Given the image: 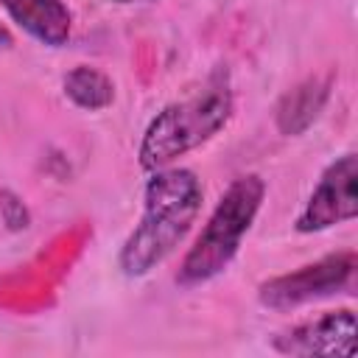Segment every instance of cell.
I'll return each mask as SVG.
<instances>
[{
	"mask_svg": "<svg viewBox=\"0 0 358 358\" xmlns=\"http://www.w3.org/2000/svg\"><path fill=\"white\" fill-rule=\"evenodd\" d=\"M201 182L190 168H159L143 190L140 224L129 232L120 246L117 268L126 277L151 274L190 232L201 210Z\"/></svg>",
	"mask_w": 358,
	"mask_h": 358,
	"instance_id": "obj_1",
	"label": "cell"
},
{
	"mask_svg": "<svg viewBox=\"0 0 358 358\" xmlns=\"http://www.w3.org/2000/svg\"><path fill=\"white\" fill-rule=\"evenodd\" d=\"M232 109H235V98L229 87V73L218 67L199 95L168 103L162 112L151 117L137 151L140 165L145 171L168 168L173 159L213 140L229 123Z\"/></svg>",
	"mask_w": 358,
	"mask_h": 358,
	"instance_id": "obj_2",
	"label": "cell"
},
{
	"mask_svg": "<svg viewBox=\"0 0 358 358\" xmlns=\"http://www.w3.org/2000/svg\"><path fill=\"white\" fill-rule=\"evenodd\" d=\"M266 196V182L257 173H243L229 182L221 193L218 204L213 207L207 224L201 227L199 238L182 257L176 271V282L182 288H196L218 277L241 252L246 232L252 229Z\"/></svg>",
	"mask_w": 358,
	"mask_h": 358,
	"instance_id": "obj_3",
	"label": "cell"
},
{
	"mask_svg": "<svg viewBox=\"0 0 358 358\" xmlns=\"http://www.w3.org/2000/svg\"><path fill=\"white\" fill-rule=\"evenodd\" d=\"M355 266H358V257L352 249L324 255L313 263H305V266L288 271V274L260 282L257 299L268 310H296L302 305H310L316 299H324V296L352 288Z\"/></svg>",
	"mask_w": 358,
	"mask_h": 358,
	"instance_id": "obj_4",
	"label": "cell"
},
{
	"mask_svg": "<svg viewBox=\"0 0 358 358\" xmlns=\"http://www.w3.org/2000/svg\"><path fill=\"white\" fill-rule=\"evenodd\" d=\"M358 157L352 151L336 157L319 176L302 213L296 215V232H324L336 224L358 215Z\"/></svg>",
	"mask_w": 358,
	"mask_h": 358,
	"instance_id": "obj_5",
	"label": "cell"
},
{
	"mask_svg": "<svg viewBox=\"0 0 358 358\" xmlns=\"http://www.w3.org/2000/svg\"><path fill=\"white\" fill-rule=\"evenodd\" d=\"M271 347L282 355H336L350 358L355 352V313L350 308L327 310L316 319H305L285 333L274 336Z\"/></svg>",
	"mask_w": 358,
	"mask_h": 358,
	"instance_id": "obj_6",
	"label": "cell"
},
{
	"mask_svg": "<svg viewBox=\"0 0 358 358\" xmlns=\"http://www.w3.org/2000/svg\"><path fill=\"white\" fill-rule=\"evenodd\" d=\"M6 14L36 42L62 48L73 31V14L62 0H0Z\"/></svg>",
	"mask_w": 358,
	"mask_h": 358,
	"instance_id": "obj_7",
	"label": "cell"
},
{
	"mask_svg": "<svg viewBox=\"0 0 358 358\" xmlns=\"http://www.w3.org/2000/svg\"><path fill=\"white\" fill-rule=\"evenodd\" d=\"M330 90H333L330 76H310V78L299 81L296 87H291L274 109V123H277L280 134L299 137L302 131H308L313 126V120L322 115V109L327 106Z\"/></svg>",
	"mask_w": 358,
	"mask_h": 358,
	"instance_id": "obj_8",
	"label": "cell"
},
{
	"mask_svg": "<svg viewBox=\"0 0 358 358\" xmlns=\"http://www.w3.org/2000/svg\"><path fill=\"white\" fill-rule=\"evenodd\" d=\"M62 87H64V95L78 109H87V112L106 109L115 101V84H112V78L106 73H101L98 67H90V64L73 67L62 78Z\"/></svg>",
	"mask_w": 358,
	"mask_h": 358,
	"instance_id": "obj_9",
	"label": "cell"
},
{
	"mask_svg": "<svg viewBox=\"0 0 358 358\" xmlns=\"http://www.w3.org/2000/svg\"><path fill=\"white\" fill-rule=\"evenodd\" d=\"M0 218H3L6 229L22 232L31 224V210L25 207V201L14 190H0Z\"/></svg>",
	"mask_w": 358,
	"mask_h": 358,
	"instance_id": "obj_10",
	"label": "cell"
},
{
	"mask_svg": "<svg viewBox=\"0 0 358 358\" xmlns=\"http://www.w3.org/2000/svg\"><path fill=\"white\" fill-rule=\"evenodd\" d=\"M14 45V36H11V31L0 22V48H11Z\"/></svg>",
	"mask_w": 358,
	"mask_h": 358,
	"instance_id": "obj_11",
	"label": "cell"
},
{
	"mask_svg": "<svg viewBox=\"0 0 358 358\" xmlns=\"http://www.w3.org/2000/svg\"><path fill=\"white\" fill-rule=\"evenodd\" d=\"M115 3H131V0H115Z\"/></svg>",
	"mask_w": 358,
	"mask_h": 358,
	"instance_id": "obj_12",
	"label": "cell"
},
{
	"mask_svg": "<svg viewBox=\"0 0 358 358\" xmlns=\"http://www.w3.org/2000/svg\"><path fill=\"white\" fill-rule=\"evenodd\" d=\"M148 3H154V0H148Z\"/></svg>",
	"mask_w": 358,
	"mask_h": 358,
	"instance_id": "obj_13",
	"label": "cell"
}]
</instances>
